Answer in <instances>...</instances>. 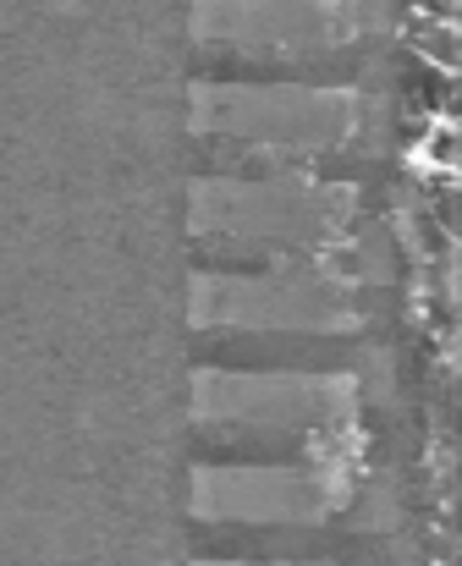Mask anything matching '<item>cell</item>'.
I'll list each match as a JSON object with an SVG mask.
<instances>
[{
    "instance_id": "cell-1",
    "label": "cell",
    "mask_w": 462,
    "mask_h": 566,
    "mask_svg": "<svg viewBox=\"0 0 462 566\" xmlns=\"http://www.w3.org/2000/svg\"><path fill=\"white\" fill-rule=\"evenodd\" d=\"M193 33L210 55L319 61L364 33V0H193Z\"/></svg>"
},
{
    "instance_id": "cell-2",
    "label": "cell",
    "mask_w": 462,
    "mask_h": 566,
    "mask_svg": "<svg viewBox=\"0 0 462 566\" xmlns=\"http://www.w3.org/2000/svg\"><path fill=\"white\" fill-rule=\"evenodd\" d=\"M204 127H227L259 144H336L353 127V94L253 83V88H199Z\"/></svg>"
},
{
    "instance_id": "cell-4",
    "label": "cell",
    "mask_w": 462,
    "mask_h": 566,
    "mask_svg": "<svg viewBox=\"0 0 462 566\" xmlns=\"http://www.w3.org/2000/svg\"><path fill=\"white\" fill-rule=\"evenodd\" d=\"M336 506L319 473H204L199 512L237 523H314Z\"/></svg>"
},
{
    "instance_id": "cell-5",
    "label": "cell",
    "mask_w": 462,
    "mask_h": 566,
    "mask_svg": "<svg viewBox=\"0 0 462 566\" xmlns=\"http://www.w3.org/2000/svg\"><path fill=\"white\" fill-rule=\"evenodd\" d=\"M199 566H325V562H199Z\"/></svg>"
},
{
    "instance_id": "cell-3",
    "label": "cell",
    "mask_w": 462,
    "mask_h": 566,
    "mask_svg": "<svg viewBox=\"0 0 462 566\" xmlns=\"http://www.w3.org/2000/svg\"><path fill=\"white\" fill-rule=\"evenodd\" d=\"M347 412V379H204L199 385V418L237 423V429H281V434H314L330 418Z\"/></svg>"
}]
</instances>
